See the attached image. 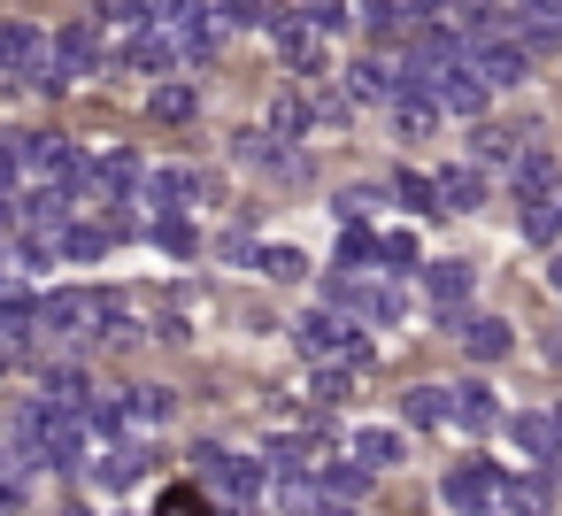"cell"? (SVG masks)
I'll use <instances>...</instances> for the list:
<instances>
[{"instance_id": "obj_1", "label": "cell", "mask_w": 562, "mask_h": 516, "mask_svg": "<svg viewBox=\"0 0 562 516\" xmlns=\"http://www.w3.org/2000/svg\"><path fill=\"white\" fill-rule=\"evenodd\" d=\"M40 332H55V339H132V316L101 293V285H63V293H47L40 301Z\"/></svg>"}, {"instance_id": "obj_2", "label": "cell", "mask_w": 562, "mask_h": 516, "mask_svg": "<svg viewBox=\"0 0 562 516\" xmlns=\"http://www.w3.org/2000/svg\"><path fill=\"white\" fill-rule=\"evenodd\" d=\"M86 416H70V408H55V401H32L24 416H16V455L32 462V470H78L86 462Z\"/></svg>"}, {"instance_id": "obj_3", "label": "cell", "mask_w": 562, "mask_h": 516, "mask_svg": "<svg viewBox=\"0 0 562 516\" xmlns=\"http://www.w3.org/2000/svg\"><path fill=\"white\" fill-rule=\"evenodd\" d=\"M293 339H301V355H308L316 370H331V362H339V370H362V362H370L362 324H355V316H339V309H308Z\"/></svg>"}, {"instance_id": "obj_4", "label": "cell", "mask_w": 562, "mask_h": 516, "mask_svg": "<svg viewBox=\"0 0 562 516\" xmlns=\"http://www.w3.org/2000/svg\"><path fill=\"white\" fill-rule=\"evenodd\" d=\"M324 309H339V316L385 332V324H401L408 301H401V285H370V278H347V270H339V278H324Z\"/></svg>"}, {"instance_id": "obj_5", "label": "cell", "mask_w": 562, "mask_h": 516, "mask_svg": "<svg viewBox=\"0 0 562 516\" xmlns=\"http://www.w3.org/2000/svg\"><path fill=\"white\" fill-rule=\"evenodd\" d=\"M501 493H508V470H501V462H485V455H470V462H454V470L439 478V501H447L454 516H485Z\"/></svg>"}, {"instance_id": "obj_6", "label": "cell", "mask_w": 562, "mask_h": 516, "mask_svg": "<svg viewBox=\"0 0 562 516\" xmlns=\"http://www.w3.org/2000/svg\"><path fill=\"white\" fill-rule=\"evenodd\" d=\"M462 63H470L485 86H524V78H531V47H524L516 32H470Z\"/></svg>"}, {"instance_id": "obj_7", "label": "cell", "mask_w": 562, "mask_h": 516, "mask_svg": "<svg viewBox=\"0 0 562 516\" xmlns=\"http://www.w3.org/2000/svg\"><path fill=\"white\" fill-rule=\"evenodd\" d=\"M416 278H424V301L439 309V324H462V309H470V262H424Z\"/></svg>"}, {"instance_id": "obj_8", "label": "cell", "mask_w": 562, "mask_h": 516, "mask_svg": "<svg viewBox=\"0 0 562 516\" xmlns=\"http://www.w3.org/2000/svg\"><path fill=\"white\" fill-rule=\"evenodd\" d=\"M201 470H209V478H216V485H224L239 508H247V501L262 493V478H270L255 455H232V447H201Z\"/></svg>"}, {"instance_id": "obj_9", "label": "cell", "mask_w": 562, "mask_h": 516, "mask_svg": "<svg viewBox=\"0 0 562 516\" xmlns=\"http://www.w3.org/2000/svg\"><path fill=\"white\" fill-rule=\"evenodd\" d=\"M485 93H493V86H485L470 63H447V70H439V86H431V101H439L447 116H485Z\"/></svg>"}, {"instance_id": "obj_10", "label": "cell", "mask_w": 562, "mask_h": 516, "mask_svg": "<svg viewBox=\"0 0 562 516\" xmlns=\"http://www.w3.org/2000/svg\"><path fill=\"white\" fill-rule=\"evenodd\" d=\"M139 193H147V209H162V216H186L193 201H209V186H201L193 170H147Z\"/></svg>"}, {"instance_id": "obj_11", "label": "cell", "mask_w": 562, "mask_h": 516, "mask_svg": "<svg viewBox=\"0 0 562 516\" xmlns=\"http://www.w3.org/2000/svg\"><path fill=\"white\" fill-rule=\"evenodd\" d=\"M447 424H462V431H493L501 424V401H493V385H477V378H462V385H447Z\"/></svg>"}, {"instance_id": "obj_12", "label": "cell", "mask_w": 562, "mask_h": 516, "mask_svg": "<svg viewBox=\"0 0 562 516\" xmlns=\"http://www.w3.org/2000/svg\"><path fill=\"white\" fill-rule=\"evenodd\" d=\"M55 63H63L70 78H93V70L109 63V47H101V24H63V32H55Z\"/></svg>"}, {"instance_id": "obj_13", "label": "cell", "mask_w": 562, "mask_h": 516, "mask_svg": "<svg viewBox=\"0 0 562 516\" xmlns=\"http://www.w3.org/2000/svg\"><path fill=\"white\" fill-rule=\"evenodd\" d=\"M278 55H285L301 78H316V70H324V32H316L308 16H278Z\"/></svg>"}, {"instance_id": "obj_14", "label": "cell", "mask_w": 562, "mask_h": 516, "mask_svg": "<svg viewBox=\"0 0 562 516\" xmlns=\"http://www.w3.org/2000/svg\"><path fill=\"white\" fill-rule=\"evenodd\" d=\"M347 455H355V462H362L370 478H378V470H401V462H408V447H401V431H393V424H362Z\"/></svg>"}, {"instance_id": "obj_15", "label": "cell", "mask_w": 562, "mask_h": 516, "mask_svg": "<svg viewBox=\"0 0 562 516\" xmlns=\"http://www.w3.org/2000/svg\"><path fill=\"white\" fill-rule=\"evenodd\" d=\"M139 478H147V447H139V439H116V447L93 462V485H101V493H124V485H139Z\"/></svg>"}, {"instance_id": "obj_16", "label": "cell", "mask_w": 562, "mask_h": 516, "mask_svg": "<svg viewBox=\"0 0 562 516\" xmlns=\"http://www.w3.org/2000/svg\"><path fill=\"white\" fill-rule=\"evenodd\" d=\"M508 178H516V201H562V178H554V155H539V147H524Z\"/></svg>"}, {"instance_id": "obj_17", "label": "cell", "mask_w": 562, "mask_h": 516, "mask_svg": "<svg viewBox=\"0 0 562 516\" xmlns=\"http://www.w3.org/2000/svg\"><path fill=\"white\" fill-rule=\"evenodd\" d=\"M347 101H355V109H385V101H401V86H393V70H385V63H370V55H362V63L347 70Z\"/></svg>"}, {"instance_id": "obj_18", "label": "cell", "mask_w": 562, "mask_h": 516, "mask_svg": "<svg viewBox=\"0 0 562 516\" xmlns=\"http://www.w3.org/2000/svg\"><path fill=\"white\" fill-rule=\"evenodd\" d=\"M439 209H447V216H454V209H485V170H477V162L439 170Z\"/></svg>"}, {"instance_id": "obj_19", "label": "cell", "mask_w": 562, "mask_h": 516, "mask_svg": "<svg viewBox=\"0 0 562 516\" xmlns=\"http://www.w3.org/2000/svg\"><path fill=\"white\" fill-rule=\"evenodd\" d=\"M454 332H462V347H470V355H477V362H501V355H508V347H516V332H508V324H501V316H462V324H454Z\"/></svg>"}, {"instance_id": "obj_20", "label": "cell", "mask_w": 562, "mask_h": 516, "mask_svg": "<svg viewBox=\"0 0 562 516\" xmlns=\"http://www.w3.org/2000/svg\"><path fill=\"white\" fill-rule=\"evenodd\" d=\"M516 155H524V139L508 124H477V147H470L477 170H516Z\"/></svg>"}, {"instance_id": "obj_21", "label": "cell", "mask_w": 562, "mask_h": 516, "mask_svg": "<svg viewBox=\"0 0 562 516\" xmlns=\"http://www.w3.org/2000/svg\"><path fill=\"white\" fill-rule=\"evenodd\" d=\"M109 247H116L109 224H63V232H55V255H63V262H101Z\"/></svg>"}, {"instance_id": "obj_22", "label": "cell", "mask_w": 562, "mask_h": 516, "mask_svg": "<svg viewBox=\"0 0 562 516\" xmlns=\"http://www.w3.org/2000/svg\"><path fill=\"white\" fill-rule=\"evenodd\" d=\"M170 408H178V401H170L162 385H132V393H124V431H155V424H170Z\"/></svg>"}, {"instance_id": "obj_23", "label": "cell", "mask_w": 562, "mask_h": 516, "mask_svg": "<svg viewBox=\"0 0 562 516\" xmlns=\"http://www.w3.org/2000/svg\"><path fill=\"white\" fill-rule=\"evenodd\" d=\"M101 24L139 40V32H162V9H155V0H101Z\"/></svg>"}, {"instance_id": "obj_24", "label": "cell", "mask_w": 562, "mask_h": 516, "mask_svg": "<svg viewBox=\"0 0 562 516\" xmlns=\"http://www.w3.org/2000/svg\"><path fill=\"white\" fill-rule=\"evenodd\" d=\"M232 155H239L247 170H270V178H293V162L278 155V132H239V139H232Z\"/></svg>"}, {"instance_id": "obj_25", "label": "cell", "mask_w": 562, "mask_h": 516, "mask_svg": "<svg viewBox=\"0 0 562 516\" xmlns=\"http://www.w3.org/2000/svg\"><path fill=\"white\" fill-rule=\"evenodd\" d=\"M362 485H370V470H362L355 455H347V462H324V470H316V493H324V501H347V508H355V501H362Z\"/></svg>"}, {"instance_id": "obj_26", "label": "cell", "mask_w": 562, "mask_h": 516, "mask_svg": "<svg viewBox=\"0 0 562 516\" xmlns=\"http://www.w3.org/2000/svg\"><path fill=\"white\" fill-rule=\"evenodd\" d=\"M24 501H32V462L16 447H0V516H16Z\"/></svg>"}, {"instance_id": "obj_27", "label": "cell", "mask_w": 562, "mask_h": 516, "mask_svg": "<svg viewBox=\"0 0 562 516\" xmlns=\"http://www.w3.org/2000/svg\"><path fill=\"white\" fill-rule=\"evenodd\" d=\"M40 401H55V408H70V416H86L93 408V378L86 370H47V393Z\"/></svg>"}, {"instance_id": "obj_28", "label": "cell", "mask_w": 562, "mask_h": 516, "mask_svg": "<svg viewBox=\"0 0 562 516\" xmlns=\"http://www.w3.org/2000/svg\"><path fill=\"white\" fill-rule=\"evenodd\" d=\"M393 124H401V139H431L439 101H431V93H401V101H393Z\"/></svg>"}, {"instance_id": "obj_29", "label": "cell", "mask_w": 562, "mask_h": 516, "mask_svg": "<svg viewBox=\"0 0 562 516\" xmlns=\"http://www.w3.org/2000/svg\"><path fill=\"white\" fill-rule=\"evenodd\" d=\"M124 63H132V70H170V63H178V40H170V32H139V40L124 47Z\"/></svg>"}, {"instance_id": "obj_30", "label": "cell", "mask_w": 562, "mask_h": 516, "mask_svg": "<svg viewBox=\"0 0 562 516\" xmlns=\"http://www.w3.org/2000/svg\"><path fill=\"white\" fill-rule=\"evenodd\" d=\"M393 193H401L416 216H447V209H439V178H424V170H401V178H393Z\"/></svg>"}, {"instance_id": "obj_31", "label": "cell", "mask_w": 562, "mask_h": 516, "mask_svg": "<svg viewBox=\"0 0 562 516\" xmlns=\"http://www.w3.org/2000/svg\"><path fill=\"white\" fill-rule=\"evenodd\" d=\"M155 247H162V255H178V262H186V255H201L193 216H155Z\"/></svg>"}, {"instance_id": "obj_32", "label": "cell", "mask_w": 562, "mask_h": 516, "mask_svg": "<svg viewBox=\"0 0 562 516\" xmlns=\"http://www.w3.org/2000/svg\"><path fill=\"white\" fill-rule=\"evenodd\" d=\"M247 270H262V278H278V285H293L301 270H308V255L301 247H255V262Z\"/></svg>"}, {"instance_id": "obj_33", "label": "cell", "mask_w": 562, "mask_h": 516, "mask_svg": "<svg viewBox=\"0 0 562 516\" xmlns=\"http://www.w3.org/2000/svg\"><path fill=\"white\" fill-rule=\"evenodd\" d=\"M401 416H408L416 431H431V424H447V385H416V393L401 401Z\"/></svg>"}, {"instance_id": "obj_34", "label": "cell", "mask_w": 562, "mask_h": 516, "mask_svg": "<svg viewBox=\"0 0 562 516\" xmlns=\"http://www.w3.org/2000/svg\"><path fill=\"white\" fill-rule=\"evenodd\" d=\"M378 262H385L393 278H416V262H424V247H416L408 232H385V239H378Z\"/></svg>"}, {"instance_id": "obj_35", "label": "cell", "mask_w": 562, "mask_h": 516, "mask_svg": "<svg viewBox=\"0 0 562 516\" xmlns=\"http://www.w3.org/2000/svg\"><path fill=\"white\" fill-rule=\"evenodd\" d=\"M32 324H40V301H24V293H0V332H9V339H32Z\"/></svg>"}, {"instance_id": "obj_36", "label": "cell", "mask_w": 562, "mask_h": 516, "mask_svg": "<svg viewBox=\"0 0 562 516\" xmlns=\"http://www.w3.org/2000/svg\"><path fill=\"white\" fill-rule=\"evenodd\" d=\"M193 109H201L193 86H162V93H155V116H162V124H193Z\"/></svg>"}, {"instance_id": "obj_37", "label": "cell", "mask_w": 562, "mask_h": 516, "mask_svg": "<svg viewBox=\"0 0 562 516\" xmlns=\"http://www.w3.org/2000/svg\"><path fill=\"white\" fill-rule=\"evenodd\" d=\"M270 124H278V139H293V132H308V124H316V101H301V93H278V116H270Z\"/></svg>"}, {"instance_id": "obj_38", "label": "cell", "mask_w": 562, "mask_h": 516, "mask_svg": "<svg viewBox=\"0 0 562 516\" xmlns=\"http://www.w3.org/2000/svg\"><path fill=\"white\" fill-rule=\"evenodd\" d=\"M524 239H562V201H524Z\"/></svg>"}, {"instance_id": "obj_39", "label": "cell", "mask_w": 562, "mask_h": 516, "mask_svg": "<svg viewBox=\"0 0 562 516\" xmlns=\"http://www.w3.org/2000/svg\"><path fill=\"white\" fill-rule=\"evenodd\" d=\"M155 516H209V501H201V485H170Z\"/></svg>"}, {"instance_id": "obj_40", "label": "cell", "mask_w": 562, "mask_h": 516, "mask_svg": "<svg viewBox=\"0 0 562 516\" xmlns=\"http://www.w3.org/2000/svg\"><path fill=\"white\" fill-rule=\"evenodd\" d=\"M370 209H378V186H347L339 193V224H362Z\"/></svg>"}, {"instance_id": "obj_41", "label": "cell", "mask_w": 562, "mask_h": 516, "mask_svg": "<svg viewBox=\"0 0 562 516\" xmlns=\"http://www.w3.org/2000/svg\"><path fill=\"white\" fill-rule=\"evenodd\" d=\"M339 262H362V270H370V262H378V239H370L362 224H347V239H339Z\"/></svg>"}, {"instance_id": "obj_42", "label": "cell", "mask_w": 562, "mask_h": 516, "mask_svg": "<svg viewBox=\"0 0 562 516\" xmlns=\"http://www.w3.org/2000/svg\"><path fill=\"white\" fill-rule=\"evenodd\" d=\"M316 32H347V0H308V9H301Z\"/></svg>"}, {"instance_id": "obj_43", "label": "cell", "mask_w": 562, "mask_h": 516, "mask_svg": "<svg viewBox=\"0 0 562 516\" xmlns=\"http://www.w3.org/2000/svg\"><path fill=\"white\" fill-rule=\"evenodd\" d=\"M216 24H262V0H216Z\"/></svg>"}, {"instance_id": "obj_44", "label": "cell", "mask_w": 562, "mask_h": 516, "mask_svg": "<svg viewBox=\"0 0 562 516\" xmlns=\"http://www.w3.org/2000/svg\"><path fill=\"white\" fill-rule=\"evenodd\" d=\"M347 378H355V370H339V362L316 370V401H347Z\"/></svg>"}, {"instance_id": "obj_45", "label": "cell", "mask_w": 562, "mask_h": 516, "mask_svg": "<svg viewBox=\"0 0 562 516\" xmlns=\"http://www.w3.org/2000/svg\"><path fill=\"white\" fill-rule=\"evenodd\" d=\"M0 370H16V339H0Z\"/></svg>"}, {"instance_id": "obj_46", "label": "cell", "mask_w": 562, "mask_h": 516, "mask_svg": "<svg viewBox=\"0 0 562 516\" xmlns=\"http://www.w3.org/2000/svg\"><path fill=\"white\" fill-rule=\"evenodd\" d=\"M547 285H554V293H562V255H554V262H547Z\"/></svg>"}, {"instance_id": "obj_47", "label": "cell", "mask_w": 562, "mask_h": 516, "mask_svg": "<svg viewBox=\"0 0 562 516\" xmlns=\"http://www.w3.org/2000/svg\"><path fill=\"white\" fill-rule=\"evenodd\" d=\"M55 516H86V508H55Z\"/></svg>"}]
</instances>
